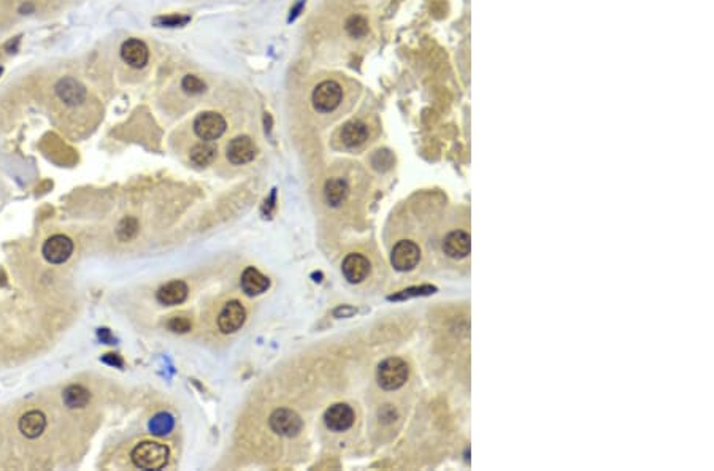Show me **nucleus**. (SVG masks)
Returning <instances> with one entry per match:
<instances>
[{
    "mask_svg": "<svg viewBox=\"0 0 714 471\" xmlns=\"http://www.w3.org/2000/svg\"><path fill=\"white\" fill-rule=\"evenodd\" d=\"M434 287H430V286H424V287H415V289H408V290H403L402 294H398L395 297H391L392 300H398V299H408V297H413V295H424V294H430V292H434Z\"/></svg>",
    "mask_w": 714,
    "mask_h": 471,
    "instance_id": "obj_26",
    "label": "nucleus"
},
{
    "mask_svg": "<svg viewBox=\"0 0 714 471\" xmlns=\"http://www.w3.org/2000/svg\"><path fill=\"white\" fill-rule=\"evenodd\" d=\"M345 278L352 284L362 282L370 273V262L362 254H348L342 263Z\"/></svg>",
    "mask_w": 714,
    "mask_h": 471,
    "instance_id": "obj_11",
    "label": "nucleus"
},
{
    "mask_svg": "<svg viewBox=\"0 0 714 471\" xmlns=\"http://www.w3.org/2000/svg\"><path fill=\"white\" fill-rule=\"evenodd\" d=\"M43 257L49 263L59 266V263L67 262L73 253V242L66 235H53L49 237L43 244Z\"/></svg>",
    "mask_w": 714,
    "mask_h": 471,
    "instance_id": "obj_7",
    "label": "nucleus"
},
{
    "mask_svg": "<svg viewBox=\"0 0 714 471\" xmlns=\"http://www.w3.org/2000/svg\"><path fill=\"white\" fill-rule=\"evenodd\" d=\"M355 411L346 403L332 405L324 415L327 429L332 431H346L355 424Z\"/></svg>",
    "mask_w": 714,
    "mask_h": 471,
    "instance_id": "obj_9",
    "label": "nucleus"
},
{
    "mask_svg": "<svg viewBox=\"0 0 714 471\" xmlns=\"http://www.w3.org/2000/svg\"><path fill=\"white\" fill-rule=\"evenodd\" d=\"M182 86L188 94H202L205 91V88H207L205 86V83L198 78V76H194V75L184 76Z\"/></svg>",
    "mask_w": 714,
    "mask_h": 471,
    "instance_id": "obj_23",
    "label": "nucleus"
},
{
    "mask_svg": "<svg viewBox=\"0 0 714 471\" xmlns=\"http://www.w3.org/2000/svg\"><path fill=\"white\" fill-rule=\"evenodd\" d=\"M342 99H343L342 86L332 80L319 83L316 89L313 91V107L316 108L319 113L333 112V109L338 108L340 103H342Z\"/></svg>",
    "mask_w": 714,
    "mask_h": 471,
    "instance_id": "obj_3",
    "label": "nucleus"
},
{
    "mask_svg": "<svg viewBox=\"0 0 714 471\" xmlns=\"http://www.w3.org/2000/svg\"><path fill=\"white\" fill-rule=\"evenodd\" d=\"M62 400L66 403L67 408L70 410H81L88 406V403L91 402V392H89L85 386L81 384H72L66 387V390L62 393Z\"/></svg>",
    "mask_w": 714,
    "mask_h": 471,
    "instance_id": "obj_19",
    "label": "nucleus"
},
{
    "mask_svg": "<svg viewBox=\"0 0 714 471\" xmlns=\"http://www.w3.org/2000/svg\"><path fill=\"white\" fill-rule=\"evenodd\" d=\"M246 319V311L240 302L232 300L224 305L220 316H218V327L222 333H234L240 330Z\"/></svg>",
    "mask_w": 714,
    "mask_h": 471,
    "instance_id": "obj_8",
    "label": "nucleus"
},
{
    "mask_svg": "<svg viewBox=\"0 0 714 471\" xmlns=\"http://www.w3.org/2000/svg\"><path fill=\"white\" fill-rule=\"evenodd\" d=\"M188 292L189 289L186 286V282L175 280L164 284V286L157 290L156 299L160 305L173 306L183 303L186 300V297H188Z\"/></svg>",
    "mask_w": 714,
    "mask_h": 471,
    "instance_id": "obj_14",
    "label": "nucleus"
},
{
    "mask_svg": "<svg viewBox=\"0 0 714 471\" xmlns=\"http://www.w3.org/2000/svg\"><path fill=\"white\" fill-rule=\"evenodd\" d=\"M348 184H346V181H343V179H340V178H333V179H329V181L326 183V198H327V202H329L332 206H338L340 203H343L345 202V198L348 197Z\"/></svg>",
    "mask_w": 714,
    "mask_h": 471,
    "instance_id": "obj_20",
    "label": "nucleus"
},
{
    "mask_svg": "<svg viewBox=\"0 0 714 471\" xmlns=\"http://www.w3.org/2000/svg\"><path fill=\"white\" fill-rule=\"evenodd\" d=\"M340 138L348 148H357L369 140V127L362 121H350L340 131Z\"/></svg>",
    "mask_w": 714,
    "mask_h": 471,
    "instance_id": "obj_16",
    "label": "nucleus"
},
{
    "mask_svg": "<svg viewBox=\"0 0 714 471\" xmlns=\"http://www.w3.org/2000/svg\"><path fill=\"white\" fill-rule=\"evenodd\" d=\"M121 56L131 67L141 68L146 66L148 59H150V51H148L143 42L137 40V38H131V40L122 43Z\"/></svg>",
    "mask_w": 714,
    "mask_h": 471,
    "instance_id": "obj_13",
    "label": "nucleus"
},
{
    "mask_svg": "<svg viewBox=\"0 0 714 471\" xmlns=\"http://www.w3.org/2000/svg\"><path fill=\"white\" fill-rule=\"evenodd\" d=\"M270 287V281L266 275H262L254 267H248L242 275V289L249 297L261 295Z\"/></svg>",
    "mask_w": 714,
    "mask_h": 471,
    "instance_id": "obj_17",
    "label": "nucleus"
},
{
    "mask_svg": "<svg viewBox=\"0 0 714 471\" xmlns=\"http://www.w3.org/2000/svg\"><path fill=\"white\" fill-rule=\"evenodd\" d=\"M470 235L464 230H454L443 240V251L451 259H464L470 254Z\"/></svg>",
    "mask_w": 714,
    "mask_h": 471,
    "instance_id": "obj_12",
    "label": "nucleus"
},
{
    "mask_svg": "<svg viewBox=\"0 0 714 471\" xmlns=\"http://www.w3.org/2000/svg\"><path fill=\"white\" fill-rule=\"evenodd\" d=\"M194 132L203 141H213L226 132V119L220 113L205 112L194 121Z\"/></svg>",
    "mask_w": 714,
    "mask_h": 471,
    "instance_id": "obj_5",
    "label": "nucleus"
},
{
    "mask_svg": "<svg viewBox=\"0 0 714 471\" xmlns=\"http://www.w3.org/2000/svg\"><path fill=\"white\" fill-rule=\"evenodd\" d=\"M410 376L408 365L405 360L398 357H391L386 359L384 362L379 364L378 366V384L383 387L384 390H397L407 383Z\"/></svg>",
    "mask_w": 714,
    "mask_h": 471,
    "instance_id": "obj_2",
    "label": "nucleus"
},
{
    "mask_svg": "<svg viewBox=\"0 0 714 471\" xmlns=\"http://www.w3.org/2000/svg\"><path fill=\"white\" fill-rule=\"evenodd\" d=\"M19 431L29 440H34V438L40 436L44 429H47V416L43 415L42 411L34 410L25 412V415L19 419Z\"/></svg>",
    "mask_w": 714,
    "mask_h": 471,
    "instance_id": "obj_15",
    "label": "nucleus"
},
{
    "mask_svg": "<svg viewBox=\"0 0 714 471\" xmlns=\"http://www.w3.org/2000/svg\"><path fill=\"white\" fill-rule=\"evenodd\" d=\"M270 429H272L276 435L292 438L297 436L300 434L302 427H304V422H302L300 416L292 410H276L272 412V416L268 419Z\"/></svg>",
    "mask_w": 714,
    "mask_h": 471,
    "instance_id": "obj_4",
    "label": "nucleus"
},
{
    "mask_svg": "<svg viewBox=\"0 0 714 471\" xmlns=\"http://www.w3.org/2000/svg\"><path fill=\"white\" fill-rule=\"evenodd\" d=\"M170 451L165 444L154 443V441H143L133 448L131 459L133 465L140 470L157 471L162 470L167 462H169Z\"/></svg>",
    "mask_w": 714,
    "mask_h": 471,
    "instance_id": "obj_1",
    "label": "nucleus"
},
{
    "mask_svg": "<svg viewBox=\"0 0 714 471\" xmlns=\"http://www.w3.org/2000/svg\"><path fill=\"white\" fill-rule=\"evenodd\" d=\"M167 326H169L170 330L175 333H186L189 332L192 327L191 321L188 318H183V316H175V318H172Z\"/></svg>",
    "mask_w": 714,
    "mask_h": 471,
    "instance_id": "obj_25",
    "label": "nucleus"
},
{
    "mask_svg": "<svg viewBox=\"0 0 714 471\" xmlns=\"http://www.w3.org/2000/svg\"><path fill=\"white\" fill-rule=\"evenodd\" d=\"M56 93L59 95V99L66 102L67 105H78L86 97L85 88L73 78L61 80L59 85L56 86Z\"/></svg>",
    "mask_w": 714,
    "mask_h": 471,
    "instance_id": "obj_18",
    "label": "nucleus"
},
{
    "mask_svg": "<svg viewBox=\"0 0 714 471\" xmlns=\"http://www.w3.org/2000/svg\"><path fill=\"white\" fill-rule=\"evenodd\" d=\"M421 261V249L415 242H398L391 254L392 267L398 272H410Z\"/></svg>",
    "mask_w": 714,
    "mask_h": 471,
    "instance_id": "obj_6",
    "label": "nucleus"
},
{
    "mask_svg": "<svg viewBox=\"0 0 714 471\" xmlns=\"http://www.w3.org/2000/svg\"><path fill=\"white\" fill-rule=\"evenodd\" d=\"M346 30L350 32V35L352 37H362L367 34V21L360 16H352L348 23H346Z\"/></svg>",
    "mask_w": 714,
    "mask_h": 471,
    "instance_id": "obj_24",
    "label": "nucleus"
},
{
    "mask_svg": "<svg viewBox=\"0 0 714 471\" xmlns=\"http://www.w3.org/2000/svg\"><path fill=\"white\" fill-rule=\"evenodd\" d=\"M216 157V148L210 143H201L191 150V160L198 167L210 165Z\"/></svg>",
    "mask_w": 714,
    "mask_h": 471,
    "instance_id": "obj_22",
    "label": "nucleus"
},
{
    "mask_svg": "<svg viewBox=\"0 0 714 471\" xmlns=\"http://www.w3.org/2000/svg\"><path fill=\"white\" fill-rule=\"evenodd\" d=\"M256 156H257V146L254 145L253 140L246 137V135L234 138L227 146V159L234 165L248 164L251 160H254Z\"/></svg>",
    "mask_w": 714,
    "mask_h": 471,
    "instance_id": "obj_10",
    "label": "nucleus"
},
{
    "mask_svg": "<svg viewBox=\"0 0 714 471\" xmlns=\"http://www.w3.org/2000/svg\"><path fill=\"white\" fill-rule=\"evenodd\" d=\"M175 427V419L169 412H159L150 421V431L156 436H165Z\"/></svg>",
    "mask_w": 714,
    "mask_h": 471,
    "instance_id": "obj_21",
    "label": "nucleus"
}]
</instances>
